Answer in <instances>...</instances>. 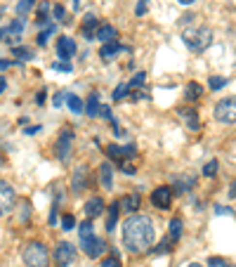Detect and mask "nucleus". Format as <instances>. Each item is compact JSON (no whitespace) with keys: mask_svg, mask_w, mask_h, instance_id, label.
I'll list each match as a JSON object with an SVG mask.
<instances>
[{"mask_svg":"<svg viewBox=\"0 0 236 267\" xmlns=\"http://www.w3.org/2000/svg\"><path fill=\"white\" fill-rule=\"evenodd\" d=\"M64 102H66V107L71 109L73 114H83V109H85L83 100L78 95H73V92H64Z\"/></svg>","mask_w":236,"mask_h":267,"instance_id":"nucleus-22","label":"nucleus"},{"mask_svg":"<svg viewBox=\"0 0 236 267\" xmlns=\"http://www.w3.org/2000/svg\"><path fill=\"white\" fill-rule=\"evenodd\" d=\"M118 213H121V203L113 201L109 206V217H107V232H113L116 230V222H118Z\"/></svg>","mask_w":236,"mask_h":267,"instance_id":"nucleus-24","label":"nucleus"},{"mask_svg":"<svg viewBox=\"0 0 236 267\" xmlns=\"http://www.w3.org/2000/svg\"><path fill=\"white\" fill-rule=\"evenodd\" d=\"M194 184H196V175L184 173V175H180V178L175 180L173 192H175V194H187V192H191V189H194Z\"/></svg>","mask_w":236,"mask_h":267,"instance_id":"nucleus-14","label":"nucleus"},{"mask_svg":"<svg viewBox=\"0 0 236 267\" xmlns=\"http://www.w3.org/2000/svg\"><path fill=\"white\" fill-rule=\"evenodd\" d=\"M123 246L130 253H142L146 250L154 239H156V230H154V222L149 215H130L126 222H123Z\"/></svg>","mask_w":236,"mask_h":267,"instance_id":"nucleus-1","label":"nucleus"},{"mask_svg":"<svg viewBox=\"0 0 236 267\" xmlns=\"http://www.w3.org/2000/svg\"><path fill=\"white\" fill-rule=\"evenodd\" d=\"M144 81H146V73H144V71L135 73V76H132V81L127 83V88H140V85H142Z\"/></svg>","mask_w":236,"mask_h":267,"instance_id":"nucleus-34","label":"nucleus"},{"mask_svg":"<svg viewBox=\"0 0 236 267\" xmlns=\"http://www.w3.org/2000/svg\"><path fill=\"white\" fill-rule=\"evenodd\" d=\"M182 7H189V5H194V2H199V0H177Z\"/></svg>","mask_w":236,"mask_h":267,"instance_id":"nucleus-50","label":"nucleus"},{"mask_svg":"<svg viewBox=\"0 0 236 267\" xmlns=\"http://www.w3.org/2000/svg\"><path fill=\"white\" fill-rule=\"evenodd\" d=\"M15 203H17V192H15V187H12L10 182L0 180V217H5V215L10 213V211L15 208Z\"/></svg>","mask_w":236,"mask_h":267,"instance_id":"nucleus-6","label":"nucleus"},{"mask_svg":"<svg viewBox=\"0 0 236 267\" xmlns=\"http://www.w3.org/2000/svg\"><path fill=\"white\" fill-rule=\"evenodd\" d=\"M88 166H78L76 170H73V178H71V189L76 194H80V192H85V187H88Z\"/></svg>","mask_w":236,"mask_h":267,"instance_id":"nucleus-11","label":"nucleus"},{"mask_svg":"<svg viewBox=\"0 0 236 267\" xmlns=\"http://www.w3.org/2000/svg\"><path fill=\"white\" fill-rule=\"evenodd\" d=\"M80 246L85 250V255L88 258H99L104 250H107V244H104V239H99V236H88V239H80Z\"/></svg>","mask_w":236,"mask_h":267,"instance_id":"nucleus-9","label":"nucleus"},{"mask_svg":"<svg viewBox=\"0 0 236 267\" xmlns=\"http://www.w3.org/2000/svg\"><path fill=\"white\" fill-rule=\"evenodd\" d=\"M99 26V21H97V17L94 15H88V17L83 19V26H80V31H83V36H85V40H90L92 36H94V29Z\"/></svg>","mask_w":236,"mask_h":267,"instance_id":"nucleus-23","label":"nucleus"},{"mask_svg":"<svg viewBox=\"0 0 236 267\" xmlns=\"http://www.w3.org/2000/svg\"><path fill=\"white\" fill-rule=\"evenodd\" d=\"M52 15H55V19H57V21H62V19H64V15H66V10H64V5H55V7H52Z\"/></svg>","mask_w":236,"mask_h":267,"instance_id":"nucleus-41","label":"nucleus"},{"mask_svg":"<svg viewBox=\"0 0 236 267\" xmlns=\"http://www.w3.org/2000/svg\"><path fill=\"white\" fill-rule=\"evenodd\" d=\"M187 267H203V265H201V263H189Z\"/></svg>","mask_w":236,"mask_h":267,"instance_id":"nucleus-53","label":"nucleus"},{"mask_svg":"<svg viewBox=\"0 0 236 267\" xmlns=\"http://www.w3.org/2000/svg\"><path fill=\"white\" fill-rule=\"evenodd\" d=\"M99 116H102V118H113V116H111V107H107V104H102V109H99Z\"/></svg>","mask_w":236,"mask_h":267,"instance_id":"nucleus-43","label":"nucleus"},{"mask_svg":"<svg viewBox=\"0 0 236 267\" xmlns=\"http://www.w3.org/2000/svg\"><path fill=\"white\" fill-rule=\"evenodd\" d=\"M33 5H36V0H19V2H17V15H19V19L26 17V15L33 10Z\"/></svg>","mask_w":236,"mask_h":267,"instance_id":"nucleus-26","label":"nucleus"},{"mask_svg":"<svg viewBox=\"0 0 236 267\" xmlns=\"http://www.w3.org/2000/svg\"><path fill=\"white\" fill-rule=\"evenodd\" d=\"M76 260V246L69 241H59L55 249V263L57 267H69Z\"/></svg>","mask_w":236,"mask_h":267,"instance_id":"nucleus-7","label":"nucleus"},{"mask_svg":"<svg viewBox=\"0 0 236 267\" xmlns=\"http://www.w3.org/2000/svg\"><path fill=\"white\" fill-rule=\"evenodd\" d=\"M146 10H149V0H140L137 7H135V15H137V17H144Z\"/></svg>","mask_w":236,"mask_h":267,"instance_id":"nucleus-38","label":"nucleus"},{"mask_svg":"<svg viewBox=\"0 0 236 267\" xmlns=\"http://www.w3.org/2000/svg\"><path fill=\"white\" fill-rule=\"evenodd\" d=\"M227 83H229V78H224V76H210V78H208V88L210 90L224 88Z\"/></svg>","mask_w":236,"mask_h":267,"instance_id":"nucleus-28","label":"nucleus"},{"mask_svg":"<svg viewBox=\"0 0 236 267\" xmlns=\"http://www.w3.org/2000/svg\"><path fill=\"white\" fill-rule=\"evenodd\" d=\"M177 116H180L182 121H184V125H187L189 130H199V128H201L199 109H194V107H182L180 111H177Z\"/></svg>","mask_w":236,"mask_h":267,"instance_id":"nucleus-10","label":"nucleus"},{"mask_svg":"<svg viewBox=\"0 0 236 267\" xmlns=\"http://www.w3.org/2000/svg\"><path fill=\"white\" fill-rule=\"evenodd\" d=\"M99 182H102L104 189L113 187V168H111V163H102L99 166Z\"/></svg>","mask_w":236,"mask_h":267,"instance_id":"nucleus-20","label":"nucleus"},{"mask_svg":"<svg viewBox=\"0 0 236 267\" xmlns=\"http://www.w3.org/2000/svg\"><path fill=\"white\" fill-rule=\"evenodd\" d=\"M5 163H7V161H5V154H2V151H0V168H2V166H5Z\"/></svg>","mask_w":236,"mask_h":267,"instance_id":"nucleus-52","label":"nucleus"},{"mask_svg":"<svg viewBox=\"0 0 236 267\" xmlns=\"http://www.w3.org/2000/svg\"><path fill=\"white\" fill-rule=\"evenodd\" d=\"M73 130L71 128H64L62 133H59V137H57L55 142V156L62 163H66V161L71 159V151H73Z\"/></svg>","mask_w":236,"mask_h":267,"instance_id":"nucleus-5","label":"nucleus"},{"mask_svg":"<svg viewBox=\"0 0 236 267\" xmlns=\"http://www.w3.org/2000/svg\"><path fill=\"white\" fill-rule=\"evenodd\" d=\"M40 133V125H31V128H26V135H36Z\"/></svg>","mask_w":236,"mask_h":267,"instance_id":"nucleus-48","label":"nucleus"},{"mask_svg":"<svg viewBox=\"0 0 236 267\" xmlns=\"http://www.w3.org/2000/svg\"><path fill=\"white\" fill-rule=\"evenodd\" d=\"M12 54H15L17 59H31V57H33V52H31L26 45H15V48H12Z\"/></svg>","mask_w":236,"mask_h":267,"instance_id":"nucleus-29","label":"nucleus"},{"mask_svg":"<svg viewBox=\"0 0 236 267\" xmlns=\"http://www.w3.org/2000/svg\"><path fill=\"white\" fill-rule=\"evenodd\" d=\"M218 170H220V163H218V159H213V161H208V163L203 166V170H201V173H203L205 178H215V175H218Z\"/></svg>","mask_w":236,"mask_h":267,"instance_id":"nucleus-27","label":"nucleus"},{"mask_svg":"<svg viewBox=\"0 0 236 267\" xmlns=\"http://www.w3.org/2000/svg\"><path fill=\"white\" fill-rule=\"evenodd\" d=\"M62 227H64L66 232H71L73 227H76V217H73L71 213H64L62 215Z\"/></svg>","mask_w":236,"mask_h":267,"instance_id":"nucleus-32","label":"nucleus"},{"mask_svg":"<svg viewBox=\"0 0 236 267\" xmlns=\"http://www.w3.org/2000/svg\"><path fill=\"white\" fill-rule=\"evenodd\" d=\"M229 263L224 260V258H218V255H213V258H208V267H227Z\"/></svg>","mask_w":236,"mask_h":267,"instance_id":"nucleus-39","label":"nucleus"},{"mask_svg":"<svg viewBox=\"0 0 236 267\" xmlns=\"http://www.w3.org/2000/svg\"><path fill=\"white\" fill-rule=\"evenodd\" d=\"M213 116L218 123L232 125L236 123V95H229V97H222L215 109H213Z\"/></svg>","mask_w":236,"mask_h":267,"instance_id":"nucleus-4","label":"nucleus"},{"mask_svg":"<svg viewBox=\"0 0 236 267\" xmlns=\"http://www.w3.org/2000/svg\"><path fill=\"white\" fill-rule=\"evenodd\" d=\"M229 199H236V180L229 184Z\"/></svg>","mask_w":236,"mask_h":267,"instance_id":"nucleus-49","label":"nucleus"},{"mask_svg":"<svg viewBox=\"0 0 236 267\" xmlns=\"http://www.w3.org/2000/svg\"><path fill=\"white\" fill-rule=\"evenodd\" d=\"M52 104H55V107H62V104H64V92H57L55 100H52Z\"/></svg>","mask_w":236,"mask_h":267,"instance_id":"nucleus-46","label":"nucleus"},{"mask_svg":"<svg viewBox=\"0 0 236 267\" xmlns=\"http://www.w3.org/2000/svg\"><path fill=\"white\" fill-rule=\"evenodd\" d=\"M99 109H102V102H99V92H92L90 97H88V104H85V114L90 116V118H97L99 116Z\"/></svg>","mask_w":236,"mask_h":267,"instance_id":"nucleus-19","label":"nucleus"},{"mask_svg":"<svg viewBox=\"0 0 236 267\" xmlns=\"http://www.w3.org/2000/svg\"><path fill=\"white\" fill-rule=\"evenodd\" d=\"M127 92H130L127 83H121V85H116V90H113V100H116V102H121L123 97H127Z\"/></svg>","mask_w":236,"mask_h":267,"instance_id":"nucleus-31","label":"nucleus"},{"mask_svg":"<svg viewBox=\"0 0 236 267\" xmlns=\"http://www.w3.org/2000/svg\"><path fill=\"white\" fill-rule=\"evenodd\" d=\"M132 102H137V100H149V95L146 92H142V90H137V92H132V97H130Z\"/></svg>","mask_w":236,"mask_h":267,"instance_id":"nucleus-45","label":"nucleus"},{"mask_svg":"<svg viewBox=\"0 0 236 267\" xmlns=\"http://www.w3.org/2000/svg\"><path fill=\"white\" fill-rule=\"evenodd\" d=\"M21 260L26 267H50V253L40 241H29L21 250Z\"/></svg>","mask_w":236,"mask_h":267,"instance_id":"nucleus-3","label":"nucleus"},{"mask_svg":"<svg viewBox=\"0 0 236 267\" xmlns=\"http://www.w3.org/2000/svg\"><path fill=\"white\" fill-rule=\"evenodd\" d=\"M126 48H123V43H118V40H111V43H104L102 48H99V57L104 59V62H111L113 57L118 52H123Z\"/></svg>","mask_w":236,"mask_h":267,"instance_id":"nucleus-16","label":"nucleus"},{"mask_svg":"<svg viewBox=\"0 0 236 267\" xmlns=\"http://www.w3.org/2000/svg\"><path fill=\"white\" fill-rule=\"evenodd\" d=\"M121 170H123L126 175H135V173H137V168H135L132 163H127V161H123V163H121Z\"/></svg>","mask_w":236,"mask_h":267,"instance_id":"nucleus-42","label":"nucleus"},{"mask_svg":"<svg viewBox=\"0 0 236 267\" xmlns=\"http://www.w3.org/2000/svg\"><path fill=\"white\" fill-rule=\"evenodd\" d=\"M19 211H21V213H19V220L26 222V220L31 217V203H29V201H21V203H19Z\"/></svg>","mask_w":236,"mask_h":267,"instance_id":"nucleus-30","label":"nucleus"},{"mask_svg":"<svg viewBox=\"0 0 236 267\" xmlns=\"http://www.w3.org/2000/svg\"><path fill=\"white\" fill-rule=\"evenodd\" d=\"M182 232H184V222H182V217H173V220H170V230H168L165 241H168L170 246H175V244L182 239Z\"/></svg>","mask_w":236,"mask_h":267,"instance_id":"nucleus-15","label":"nucleus"},{"mask_svg":"<svg viewBox=\"0 0 236 267\" xmlns=\"http://www.w3.org/2000/svg\"><path fill=\"white\" fill-rule=\"evenodd\" d=\"M83 213H85V217H88V220H94L97 215L104 213V201H102L99 196H92V199H88V201H85V206H83Z\"/></svg>","mask_w":236,"mask_h":267,"instance_id":"nucleus-13","label":"nucleus"},{"mask_svg":"<svg viewBox=\"0 0 236 267\" xmlns=\"http://www.w3.org/2000/svg\"><path fill=\"white\" fill-rule=\"evenodd\" d=\"M5 88H7V81H5V78H2V76H0V95H2V92H5Z\"/></svg>","mask_w":236,"mask_h":267,"instance_id":"nucleus-51","label":"nucleus"},{"mask_svg":"<svg viewBox=\"0 0 236 267\" xmlns=\"http://www.w3.org/2000/svg\"><path fill=\"white\" fill-rule=\"evenodd\" d=\"M52 69H55V71H71V62H66V59H64V62H55V64H52Z\"/></svg>","mask_w":236,"mask_h":267,"instance_id":"nucleus-40","label":"nucleus"},{"mask_svg":"<svg viewBox=\"0 0 236 267\" xmlns=\"http://www.w3.org/2000/svg\"><path fill=\"white\" fill-rule=\"evenodd\" d=\"M78 5H80V2H78V0H73V7H76V10H78Z\"/></svg>","mask_w":236,"mask_h":267,"instance_id":"nucleus-54","label":"nucleus"},{"mask_svg":"<svg viewBox=\"0 0 236 267\" xmlns=\"http://www.w3.org/2000/svg\"><path fill=\"white\" fill-rule=\"evenodd\" d=\"M182 40H184V45H187L191 52H203V50H208V48H210V43H213V31H210V29H205V26L184 29Z\"/></svg>","mask_w":236,"mask_h":267,"instance_id":"nucleus-2","label":"nucleus"},{"mask_svg":"<svg viewBox=\"0 0 236 267\" xmlns=\"http://www.w3.org/2000/svg\"><path fill=\"white\" fill-rule=\"evenodd\" d=\"M55 33V24L52 26H47V31H43V33H38V45H47V38Z\"/></svg>","mask_w":236,"mask_h":267,"instance_id":"nucleus-35","label":"nucleus"},{"mask_svg":"<svg viewBox=\"0 0 236 267\" xmlns=\"http://www.w3.org/2000/svg\"><path fill=\"white\" fill-rule=\"evenodd\" d=\"M170 250H173V246H170V244H168V241H163V244H158V246H156V249H151V253H154V255H161V253H170Z\"/></svg>","mask_w":236,"mask_h":267,"instance_id":"nucleus-37","label":"nucleus"},{"mask_svg":"<svg viewBox=\"0 0 236 267\" xmlns=\"http://www.w3.org/2000/svg\"><path fill=\"white\" fill-rule=\"evenodd\" d=\"M45 97H47V92H45V90H40V92H38V97H36V102L40 104V107L45 104Z\"/></svg>","mask_w":236,"mask_h":267,"instance_id":"nucleus-47","label":"nucleus"},{"mask_svg":"<svg viewBox=\"0 0 236 267\" xmlns=\"http://www.w3.org/2000/svg\"><path fill=\"white\" fill-rule=\"evenodd\" d=\"M94 36H97V40H102V45H104V43L116 40V38H118V31H116V26H111V24L104 21V24L97 26V33H94Z\"/></svg>","mask_w":236,"mask_h":267,"instance_id":"nucleus-17","label":"nucleus"},{"mask_svg":"<svg viewBox=\"0 0 236 267\" xmlns=\"http://www.w3.org/2000/svg\"><path fill=\"white\" fill-rule=\"evenodd\" d=\"M121 203V208L126 211V213H135V211H140V206H142V196L137 194V192H130L127 196H123V201H118Z\"/></svg>","mask_w":236,"mask_h":267,"instance_id":"nucleus-18","label":"nucleus"},{"mask_svg":"<svg viewBox=\"0 0 236 267\" xmlns=\"http://www.w3.org/2000/svg\"><path fill=\"white\" fill-rule=\"evenodd\" d=\"M184 97H187L189 102H199L201 97H203V85L196 83V81L187 83V88H184Z\"/></svg>","mask_w":236,"mask_h":267,"instance_id":"nucleus-21","label":"nucleus"},{"mask_svg":"<svg viewBox=\"0 0 236 267\" xmlns=\"http://www.w3.org/2000/svg\"><path fill=\"white\" fill-rule=\"evenodd\" d=\"M92 220H85L83 225H80V230H78V234H80V239H88V236H92Z\"/></svg>","mask_w":236,"mask_h":267,"instance_id":"nucleus-33","label":"nucleus"},{"mask_svg":"<svg viewBox=\"0 0 236 267\" xmlns=\"http://www.w3.org/2000/svg\"><path fill=\"white\" fill-rule=\"evenodd\" d=\"M215 215H232L229 206H215Z\"/></svg>","mask_w":236,"mask_h":267,"instance_id":"nucleus-44","label":"nucleus"},{"mask_svg":"<svg viewBox=\"0 0 236 267\" xmlns=\"http://www.w3.org/2000/svg\"><path fill=\"white\" fill-rule=\"evenodd\" d=\"M107 154H109L111 161H118V163H123L126 159V149L123 147H118V144H107Z\"/></svg>","mask_w":236,"mask_h":267,"instance_id":"nucleus-25","label":"nucleus"},{"mask_svg":"<svg viewBox=\"0 0 236 267\" xmlns=\"http://www.w3.org/2000/svg\"><path fill=\"white\" fill-rule=\"evenodd\" d=\"M173 187H168V184H161V187H156L154 192H151V203L156 206V208H161V211H168L170 206H173Z\"/></svg>","mask_w":236,"mask_h":267,"instance_id":"nucleus-8","label":"nucleus"},{"mask_svg":"<svg viewBox=\"0 0 236 267\" xmlns=\"http://www.w3.org/2000/svg\"><path fill=\"white\" fill-rule=\"evenodd\" d=\"M99 267H121V260H118V255H109V258L102 260Z\"/></svg>","mask_w":236,"mask_h":267,"instance_id":"nucleus-36","label":"nucleus"},{"mask_svg":"<svg viewBox=\"0 0 236 267\" xmlns=\"http://www.w3.org/2000/svg\"><path fill=\"white\" fill-rule=\"evenodd\" d=\"M78 50V45H76V40L69 36H62L57 40V54L62 57V59H71L73 54Z\"/></svg>","mask_w":236,"mask_h":267,"instance_id":"nucleus-12","label":"nucleus"}]
</instances>
